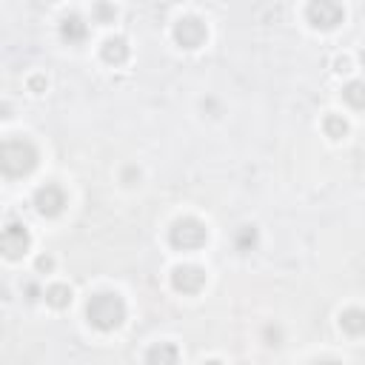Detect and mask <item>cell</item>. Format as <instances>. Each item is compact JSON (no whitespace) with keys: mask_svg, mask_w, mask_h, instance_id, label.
I'll use <instances>...</instances> for the list:
<instances>
[{"mask_svg":"<svg viewBox=\"0 0 365 365\" xmlns=\"http://www.w3.org/2000/svg\"><path fill=\"white\" fill-rule=\"evenodd\" d=\"M86 317L97 331H114L125 319V302L120 294H111V291L94 294L86 305Z\"/></svg>","mask_w":365,"mask_h":365,"instance_id":"obj_1","label":"cell"},{"mask_svg":"<svg viewBox=\"0 0 365 365\" xmlns=\"http://www.w3.org/2000/svg\"><path fill=\"white\" fill-rule=\"evenodd\" d=\"M37 165V148L29 140H6L0 145V168L9 177H23Z\"/></svg>","mask_w":365,"mask_h":365,"instance_id":"obj_2","label":"cell"},{"mask_svg":"<svg viewBox=\"0 0 365 365\" xmlns=\"http://www.w3.org/2000/svg\"><path fill=\"white\" fill-rule=\"evenodd\" d=\"M205 240H208V231L197 217H182L168 231V242L177 251H197V248L205 245Z\"/></svg>","mask_w":365,"mask_h":365,"instance_id":"obj_3","label":"cell"},{"mask_svg":"<svg viewBox=\"0 0 365 365\" xmlns=\"http://www.w3.org/2000/svg\"><path fill=\"white\" fill-rule=\"evenodd\" d=\"M29 242H31L29 228H26L23 222H17V220H9L6 228H3V234H0V248H3V254H6L9 259H17V257H23V254L29 251Z\"/></svg>","mask_w":365,"mask_h":365,"instance_id":"obj_4","label":"cell"},{"mask_svg":"<svg viewBox=\"0 0 365 365\" xmlns=\"http://www.w3.org/2000/svg\"><path fill=\"white\" fill-rule=\"evenodd\" d=\"M305 14H308V23H311L314 29H334V26H339L342 17H345L342 6L334 3V0H314V3L305 9Z\"/></svg>","mask_w":365,"mask_h":365,"instance_id":"obj_5","label":"cell"},{"mask_svg":"<svg viewBox=\"0 0 365 365\" xmlns=\"http://www.w3.org/2000/svg\"><path fill=\"white\" fill-rule=\"evenodd\" d=\"M34 208L43 214V217H57L63 208H66V194L60 185L54 182H46L34 191Z\"/></svg>","mask_w":365,"mask_h":365,"instance_id":"obj_6","label":"cell"},{"mask_svg":"<svg viewBox=\"0 0 365 365\" xmlns=\"http://www.w3.org/2000/svg\"><path fill=\"white\" fill-rule=\"evenodd\" d=\"M171 285L180 294H197L205 285V271L200 265H177L171 271Z\"/></svg>","mask_w":365,"mask_h":365,"instance_id":"obj_7","label":"cell"},{"mask_svg":"<svg viewBox=\"0 0 365 365\" xmlns=\"http://www.w3.org/2000/svg\"><path fill=\"white\" fill-rule=\"evenodd\" d=\"M174 40L182 48H197V46L205 43V26L197 17H180L174 23Z\"/></svg>","mask_w":365,"mask_h":365,"instance_id":"obj_8","label":"cell"},{"mask_svg":"<svg viewBox=\"0 0 365 365\" xmlns=\"http://www.w3.org/2000/svg\"><path fill=\"white\" fill-rule=\"evenodd\" d=\"M177 362H180V351L171 342H157L145 354V365H177Z\"/></svg>","mask_w":365,"mask_h":365,"instance_id":"obj_9","label":"cell"},{"mask_svg":"<svg viewBox=\"0 0 365 365\" xmlns=\"http://www.w3.org/2000/svg\"><path fill=\"white\" fill-rule=\"evenodd\" d=\"M100 54H103L106 63H111V66H123V63L128 60V43H125V37H108V40L103 43Z\"/></svg>","mask_w":365,"mask_h":365,"instance_id":"obj_10","label":"cell"},{"mask_svg":"<svg viewBox=\"0 0 365 365\" xmlns=\"http://www.w3.org/2000/svg\"><path fill=\"white\" fill-rule=\"evenodd\" d=\"M86 34H88V29H86L83 17H77V14H68V17L60 23V37H63L66 43H83Z\"/></svg>","mask_w":365,"mask_h":365,"instance_id":"obj_11","label":"cell"},{"mask_svg":"<svg viewBox=\"0 0 365 365\" xmlns=\"http://www.w3.org/2000/svg\"><path fill=\"white\" fill-rule=\"evenodd\" d=\"M339 328H342L345 334H351V336L365 334V311H362V308H345V311L339 314Z\"/></svg>","mask_w":365,"mask_h":365,"instance_id":"obj_12","label":"cell"},{"mask_svg":"<svg viewBox=\"0 0 365 365\" xmlns=\"http://www.w3.org/2000/svg\"><path fill=\"white\" fill-rule=\"evenodd\" d=\"M46 302H48L51 308H66V305L71 302V288L63 285V282L48 285V288H46Z\"/></svg>","mask_w":365,"mask_h":365,"instance_id":"obj_13","label":"cell"},{"mask_svg":"<svg viewBox=\"0 0 365 365\" xmlns=\"http://www.w3.org/2000/svg\"><path fill=\"white\" fill-rule=\"evenodd\" d=\"M342 97H345L348 106L365 108V80H351V83L342 88Z\"/></svg>","mask_w":365,"mask_h":365,"instance_id":"obj_14","label":"cell"},{"mask_svg":"<svg viewBox=\"0 0 365 365\" xmlns=\"http://www.w3.org/2000/svg\"><path fill=\"white\" fill-rule=\"evenodd\" d=\"M322 128H325V134H328L331 140H342V137L348 134V123H345L342 114H328V117L322 120Z\"/></svg>","mask_w":365,"mask_h":365,"instance_id":"obj_15","label":"cell"},{"mask_svg":"<svg viewBox=\"0 0 365 365\" xmlns=\"http://www.w3.org/2000/svg\"><path fill=\"white\" fill-rule=\"evenodd\" d=\"M234 242H237V248H240V251H251V248H254V242H257V228H254V225H242V228L237 231Z\"/></svg>","mask_w":365,"mask_h":365,"instance_id":"obj_16","label":"cell"},{"mask_svg":"<svg viewBox=\"0 0 365 365\" xmlns=\"http://www.w3.org/2000/svg\"><path fill=\"white\" fill-rule=\"evenodd\" d=\"M94 14H97L103 23H108V20H114L117 9H114V6H106V3H97V6H94Z\"/></svg>","mask_w":365,"mask_h":365,"instance_id":"obj_17","label":"cell"},{"mask_svg":"<svg viewBox=\"0 0 365 365\" xmlns=\"http://www.w3.org/2000/svg\"><path fill=\"white\" fill-rule=\"evenodd\" d=\"M29 88H31L34 94H40V91L46 88V77H40V74H34V77H29Z\"/></svg>","mask_w":365,"mask_h":365,"instance_id":"obj_18","label":"cell"},{"mask_svg":"<svg viewBox=\"0 0 365 365\" xmlns=\"http://www.w3.org/2000/svg\"><path fill=\"white\" fill-rule=\"evenodd\" d=\"M334 71H339V74L351 71V60H348V57H336V60H334Z\"/></svg>","mask_w":365,"mask_h":365,"instance_id":"obj_19","label":"cell"},{"mask_svg":"<svg viewBox=\"0 0 365 365\" xmlns=\"http://www.w3.org/2000/svg\"><path fill=\"white\" fill-rule=\"evenodd\" d=\"M51 268H54V259L51 257H46V254L37 257V271H51Z\"/></svg>","mask_w":365,"mask_h":365,"instance_id":"obj_20","label":"cell"},{"mask_svg":"<svg viewBox=\"0 0 365 365\" xmlns=\"http://www.w3.org/2000/svg\"><path fill=\"white\" fill-rule=\"evenodd\" d=\"M26 294H29V299H37V285H26Z\"/></svg>","mask_w":365,"mask_h":365,"instance_id":"obj_21","label":"cell"},{"mask_svg":"<svg viewBox=\"0 0 365 365\" xmlns=\"http://www.w3.org/2000/svg\"><path fill=\"white\" fill-rule=\"evenodd\" d=\"M311 365H339V362H334V359H317V362H311Z\"/></svg>","mask_w":365,"mask_h":365,"instance_id":"obj_22","label":"cell"},{"mask_svg":"<svg viewBox=\"0 0 365 365\" xmlns=\"http://www.w3.org/2000/svg\"><path fill=\"white\" fill-rule=\"evenodd\" d=\"M202 365H222L220 359H208V362H202Z\"/></svg>","mask_w":365,"mask_h":365,"instance_id":"obj_23","label":"cell"},{"mask_svg":"<svg viewBox=\"0 0 365 365\" xmlns=\"http://www.w3.org/2000/svg\"><path fill=\"white\" fill-rule=\"evenodd\" d=\"M359 60H362V66H365V48H362V51H359Z\"/></svg>","mask_w":365,"mask_h":365,"instance_id":"obj_24","label":"cell"}]
</instances>
